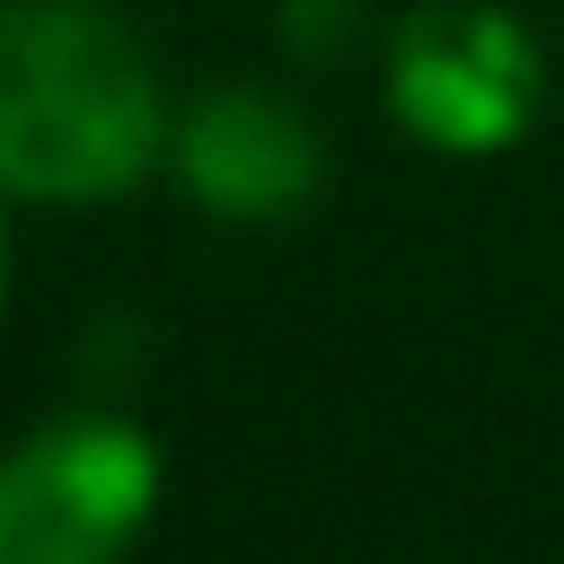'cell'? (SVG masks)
I'll use <instances>...</instances> for the list:
<instances>
[{"label":"cell","instance_id":"6da1fadb","mask_svg":"<svg viewBox=\"0 0 564 564\" xmlns=\"http://www.w3.org/2000/svg\"><path fill=\"white\" fill-rule=\"evenodd\" d=\"M176 97L115 0H0V203L106 212L167 167Z\"/></svg>","mask_w":564,"mask_h":564},{"label":"cell","instance_id":"7a4b0ae2","mask_svg":"<svg viewBox=\"0 0 564 564\" xmlns=\"http://www.w3.org/2000/svg\"><path fill=\"white\" fill-rule=\"evenodd\" d=\"M159 502V432L115 405H62L0 449V564H123Z\"/></svg>","mask_w":564,"mask_h":564},{"label":"cell","instance_id":"3957f363","mask_svg":"<svg viewBox=\"0 0 564 564\" xmlns=\"http://www.w3.org/2000/svg\"><path fill=\"white\" fill-rule=\"evenodd\" d=\"M379 88L405 141L441 159H502L538 123L546 53L502 0H414L388 26Z\"/></svg>","mask_w":564,"mask_h":564},{"label":"cell","instance_id":"277c9868","mask_svg":"<svg viewBox=\"0 0 564 564\" xmlns=\"http://www.w3.org/2000/svg\"><path fill=\"white\" fill-rule=\"evenodd\" d=\"M203 220L229 229H282L326 194V141L300 115V97L264 79H212L176 97L167 167H159Z\"/></svg>","mask_w":564,"mask_h":564},{"label":"cell","instance_id":"5b68a950","mask_svg":"<svg viewBox=\"0 0 564 564\" xmlns=\"http://www.w3.org/2000/svg\"><path fill=\"white\" fill-rule=\"evenodd\" d=\"M0 308H9V220H0Z\"/></svg>","mask_w":564,"mask_h":564}]
</instances>
